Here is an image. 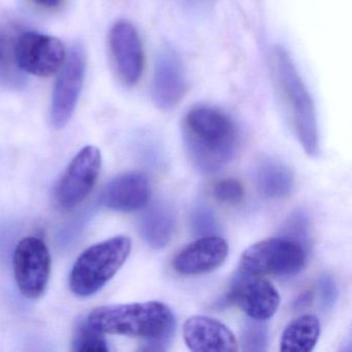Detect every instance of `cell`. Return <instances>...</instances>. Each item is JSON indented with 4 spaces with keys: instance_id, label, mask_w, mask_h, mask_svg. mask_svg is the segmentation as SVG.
I'll return each instance as SVG.
<instances>
[{
    "instance_id": "obj_11",
    "label": "cell",
    "mask_w": 352,
    "mask_h": 352,
    "mask_svg": "<svg viewBox=\"0 0 352 352\" xmlns=\"http://www.w3.org/2000/svg\"><path fill=\"white\" fill-rule=\"evenodd\" d=\"M187 81L184 65L170 46L158 52L152 79V100L160 110L175 108L186 94Z\"/></svg>"
},
{
    "instance_id": "obj_15",
    "label": "cell",
    "mask_w": 352,
    "mask_h": 352,
    "mask_svg": "<svg viewBox=\"0 0 352 352\" xmlns=\"http://www.w3.org/2000/svg\"><path fill=\"white\" fill-rule=\"evenodd\" d=\"M151 185L145 175L129 172L119 175L110 181L102 191L104 205L113 211H139L151 199Z\"/></svg>"
},
{
    "instance_id": "obj_4",
    "label": "cell",
    "mask_w": 352,
    "mask_h": 352,
    "mask_svg": "<svg viewBox=\"0 0 352 352\" xmlns=\"http://www.w3.org/2000/svg\"><path fill=\"white\" fill-rule=\"evenodd\" d=\"M131 246L129 236H116L88 247L72 270L69 287L74 294L87 298L100 292L124 265Z\"/></svg>"
},
{
    "instance_id": "obj_16",
    "label": "cell",
    "mask_w": 352,
    "mask_h": 352,
    "mask_svg": "<svg viewBox=\"0 0 352 352\" xmlns=\"http://www.w3.org/2000/svg\"><path fill=\"white\" fill-rule=\"evenodd\" d=\"M140 219V234L150 247L162 249L172 240L177 223V214L168 201H158L149 206Z\"/></svg>"
},
{
    "instance_id": "obj_17",
    "label": "cell",
    "mask_w": 352,
    "mask_h": 352,
    "mask_svg": "<svg viewBox=\"0 0 352 352\" xmlns=\"http://www.w3.org/2000/svg\"><path fill=\"white\" fill-rule=\"evenodd\" d=\"M320 336V322L313 314H304L294 319L284 329L280 341V351L310 352Z\"/></svg>"
},
{
    "instance_id": "obj_22",
    "label": "cell",
    "mask_w": 352,
    "mask_h": 352,
    "mask_svg": "<svg viewBox=\"0 0 352 352\" xmlns=\"http://www.w3.org/2000/svg\"><path fill=\"white\" fill-rule=\"evenodd\" d=\"M214 195L217 201L228 205H236L244 199L242 183L234 178L224 179L214 186Z\"/></svg>"
},
{
    "instance_id": "obj_12",
    "label": "cell",
    "mask_w": 352,
    "mask_h": 352,
    "mask_svg": "<svg viewBox=\"0 0 352 352\" xmlns=\"http://www.w3.org/2000/svg\"><path fill=\"white\" fill-rule=\"evenodd\" d=\"M109 45L120 81L129 87L139 83L144 71V51L135 26L127 21L117 22L111 30Z\"/></svg>"
},
{
    "instance_id": "obj_21",
    "label": "cell",
    "mask_w": 352,
    "mask_h": 352,
    "mask_svg": "<svg viewBox=\"0 0 352 352\" xmlns=\"http://www.w3.org/2000/svg\"><path fill=\"white\" fill-rule=\"evenodd\" d=\"M191 226L199 236H212L218 230L217 219L213 211L203 204H197L191 213Z\"/></svg>"
},
{
    "instance_id": "obj_18",
    "label": "cell",
    "mask_w": 352,
    "mask_h": 352,
    "mask_svg": "<svg viewBox=\"0 0 352 352\" xmlns=\"http://www.w3.org/2000/svg\"><path fill=\"white\" fill-rule=\"evenodd\" d=\"M256 183L259 190L265 197L283 199L294 189V173L280 162H263L257 168Z\"/></svg>"
},
{
    "instance_id": "obj_13",
    "label": "cell",
    "mask_w": 352,
    "mask_h": 352,
    "mask_svg": "<svg viewBox=\"0 0 352 352\" xmlns=\"http://www.w3.org/2000/svg\"><path fill=\"white\" fill-rule=\"evenodd\" d=\"M187 347L195 352H236L238 341L221 321L205 315H193L182 329Z\"/></svg>"
},
{
    "instance_id": "obj_24",
    "label": "cell",
    "mask_w": 352,
    "mask_h": 352,
    "mask_svg": "<svg viewBox=\"0 0 352 352\" xmlns=\"http://www.w3.org/2000/svg\"><path fill=\"white\" fill-rule=\"evenodd\" d=\"M319 292L325 306H331L337 298V287L335 282L329 277H323L319 282Z\"/></svg>"
},
{
    "instance_id": "obj_23",
    "label": "cell",
    "mask_w": 352,
    "mask_h": 352,
    "mask_svg": "<svg viewBox=\"0 0 352 352\" xmlns=\"http://www.w3.org/2000/svg\"><path fill=\"white\" fill-rule=\"evenodd\" d=\"M284 232V238L290 239L305 248V244L309 241V219L306 214L302 211L296 212L286 223Z\"/></svg>"
},
{
    "instance_id": "obj_20",
    "label": "cell",
    "mask_w": 352,
    "mask_h": 352,
    "mask_svg": "<svg viewBox=\"0 0 352 352\" xmlns=\"http://www.w3.org/2000/svg\"><path fill=\"white\" fill-rule=\"evenodd\" d=\"M73 350L76 352H108L109 347L104 333L85 321L81 320L76 325L73 336Z\"/></svg>"
},
{
    "instance_id": "obj_7",
    "label": "cell",
    "mask_w": 352,
    "mask_h": 352,
    "mask_svg": "<svg viewBox=\"0 0 352 352\" xmlns=\"http://www.w3.org/2000/svg\"><path fill=\"white\" fill-rule=\"evenodd\" d=\"M14 273L20 292L30 300L46 292L51 274V255L46 243L36 236H26L14 252Z\"/></svg>"
},
{
    "instance_id": "obj_3",
    "label": "cell",
    "mask_w": 352,
    "mask_h": 352,
    "mask_svg": "<svg viewBox=\"0 0 352 352\" xmlns=\"http://www.w3.org/2000/svg\"><path fill=\"white\" fill-rule=\"evenodd\" d=\"M87 321L104 333L160 342L168 341L176 327L170 307L158 300L98 307Z\"/></svg>"
},
{
    "instance_id": "obj_19",
    "label": "cell",
    "mask_w": 352,
    "mask_h": 352,
    "mask_svg": "<svg viewBox=\"0 0 352 352\" xmlns=\"http://www.w3.org/2000/svg\"><path fill=\"white\" fill-rule=\"evenodd\" d=\"M240 345L243 351L265 352L269 345V331L265 320L245 319L241 327Z\"/></svg>"
},
{
    "instance_id": "obj_8",
    "label": "cell",
    "mask_w": 352,
    "mask_h": 352,
    "mask_svg": "<svg viewBox=\"0 0 352 352\" xmlns=\"http://www.w3.org/2000/svg\"><path fill=\"white\" fill-rule=\"evenodd\" d=\"M102 153L96 146H86L73 158L56 186L55 199L63 210L79 206L98 182Z\"/></svg>"
},
{
    "instance_id": "obj_9",
    "label": "cell",
    "mask_w": 352,
    "mask_h": 352,
    "mask_svg": "<svg viewBox=\"0 0 352 352\" xmlns=\"http://www.w3.org/2000/svg\"><path fill=\"white\" fill-rule=\"evenodd\" d=\"M85 69V53L81 45H75L59 71L53 88L50 116L55 129H63L71 120L83 88Z\"/></svg>"
},
{
    "instance_id": "obj_2",
    "label": "cell",
    "mask_w": 352,
    "mask_h": 352,
    "mask_svg": "<svg viewBox=\"0 0 352 352\" xmlns=\"http://www.w3.org/2000/svg\"><path fill=\"white\" fill-rule=\"evenodd\" d=\"M274 86L286 116L307 155L318 154V126L314 102L298 74L292 57L281 46L271 54Z\"/></svg>"
},
{
    "instance_id": "obj_25",
    "label": "cell",
    "mask_w": 352,
    "mask_h": 352,
    "mask_svg": "<svg viewBox=\"0 0 352 352\" xmlns=\"http://www.w3.org/2000/svg\"><path fill=\"white\" fill-rule=\"evenodd\" d=\"M34 1L36 5L47 8V9L57 8L61 3V0H34Z\"/></svg>"
},
{
    "instance_id": "obj_10",
    "label": "cell",
    "mask_w": 352,
    "mask_h": 352,
    "mask_svg": "<svg viewBox=\"0 0 352 352\" xmlns=\"http://www.w3.org/2000/svg\"><path fill=\"white\" fill-rule=\"evenodd\" d=\"M228 298L250 318H272L279 309V292L263 276L238 271L230 285Z\"/></svg>"
},
{
    "instance_id": "obj_6",
    "label": "cell",
    "mask_w": 352,
    "mask_h": 352,
    "mask_svg": "<svg viewBox=\"0 0 352 352\" xmlns=\"http://www.w3.org/2000/svg\"><path fill=\"white\" fill-rule=\"evenodd\" d=\"M14 58L20 71L38 77H50L60 71L67 59V51L63 43L54 36L24 32L14 42Z\"/></svg>"
},
{
    "instance_id": "obj_5",
    "label": "cell",
    "mask_w": 352,
    "mask_h": 352,
    "mask_svg": "<svg viewBox=\"0 0 352 352\" xmlns=\"http://www.w3.org/2000/svg\"><path fill=\"white\" fill-rule=\"evenodd\" d=\"M306 249L284 238H271L254 243L243 252L239 271L256 276H294L306 265Z\"/></svg>"
},
{
    "instance_id": "obj_1",
    "label": "cell",
    "mask_w": 352,
    "mask_h": 352,
    "mask_svg": "<svg viewBox=\"0 0 352 352\" xmlns=\"http://www.w3.org/2000/svg\"><path fill=\"white\" fill-rule=\"evenodd\" d=\"M182 137L187 157L206 174L228 166L240 143L238 127L230 115L209 104H197L185 114Z\"/></svg>"
},
{
    "instance_id": "obj_14",
    "label": "cell",
    "mask_w": 352,
    "mask_h": 352,
    "mask_svg": "<svg viewBox=\"0 0 352 352\" xmlns=\"http://www.w3.org/2000/svg\"><path fill=\"white\" fill-rule=\"evenodd\" d=\"M228 255V244L223 238L215 234L201 236L175 256L173 267L181 275H203L220 267Z\"/></svg>"
}]
</instances>
